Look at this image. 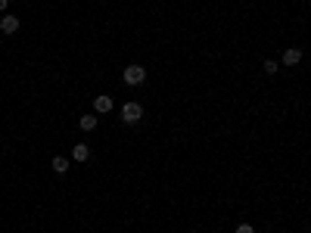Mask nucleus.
Wrapping results in <instances>:
<instances>
[{"instance_id": "f257e3e1", "label": "nucleus", "mask_w": 311, "mask_h": 233, "mask_svg": "<svg viewBox=\"0 0 311 233\" xmlns=\"http://www.w3.org/2000/svg\"><path fill=\"white\" fill-rule=\"evenodd\" d=\"M122 78H124V84H131V87L143 84V81H146V69H143V65H128V69L122 72Z\"/></svg>"}, {"instance_id": "f03ea898", "label": "nucleus", "mask_w": 311, "mask_h": 233, "mask_svg": "<svg viewBox=\"0 0 311 233\" xmlns=\"http://www.w3.org/2000/svg\"><path fill=\"white\" fill-rule=\"evenodd\" d=\"M140 115H143V109H140V103H128V106L122 109V122L124 124H137Z\"/></svg>"}, {"instance_id": "7ed1b4c3", "label": "nucleus", "mask_w": 311, "mask_h": 233, "mask_svg": "<svg viewBox=\"0 0 311 233\" xmlns=\"http://www.w3.org/2000/svg\"><path fill=\"white\" fill-rule=\"evenodd\" d=\"M0 31H3V34H16L19 31V19L16 16H3V19H0Z\"/></svg>"}, {"instance_id": "20e7f679", "label": "nucleus", "mask_w": 311, "mask_h": 233, "mask_svg": "<svg viewBox=\"0 0 311 233\" xmlns=\"http://www.w3.org/2000/svg\"><path fill=\"white\" fill-rule=\"evenodd\" d=\"M299 62H302V50L299 47L283 50V65H299Z\"/></svg>"}, {"instance_id": "39448f33", "label": "nucleus", "mask_w": 311, "mask_h": 233, "mask_svg": "<svg viewBox=\"0 0 311 233\" xmlns=\"http://www.w3.org/2000/svg\"><path fill=\"white\" fill-rule=\"evenodd\" d=\"M72 159H75V162H87V159H91V149H87L84 143H75V149H72Z\"/></svg>"}, {"instance_id": "423d86ee", "label": "nucleus", "mask_w": 311, "mask_h": 233, "mask_svg": "<svg viewBox=\"0 0 311 233\" xmlns=\"http://www.w3.org/2000/svg\"><path fill=\"white\" fill-rule=\"evenodd\" d=\"M93 109L97 112H112V100H109V96H97V100H93Z\"/></svg>"}, {"instance_id": "0eeeda50", "label": "nucleus", "mask_w": 311, "mask_h": 233, "mask_svg": "<svg viewBox=\"0 0 311 233\" xmlns=\"http://www.w3.org/2000/svg\"><path fill=\"white\" fill-rule=\"evenodd\" d=\"M53 171H56V174H65V171H69V159L56 155V159H53Z\"/></svg>"}, {"instance_id": "6e6552de", "label": "nucleus", "mask_w": 311, "mask_h": 233, "mask_svg": "<svg viewBox=\"0 0 311 233\" xmlns=\"http://www.w3.org/2000/svg\"><path fill=\"white\" fill-rule=\"evenodd\" d=\"M97 127V115H81V131H93Z\"/></svg>"}, {"instance_id": "1a4fd4ad", "label": "nucleus", "mask_w": 311, "mask_h": 233, "mask_svg": "<svg viewBox=\"0 0 311 233\" xmlns=\"http://www.w3.org/2000/svg\"><path fill=\"white\" fill-rule=\"evenodd\" d=\"M262 69L268 72V75H277V69H280V65L274 62V59H264V65H262Z\"/></svg>"}, {"instance_id": "9d476101", "label": "nucleus", "mask_w": 311, "mask_h": 233, "mask_svg": "<svg viewBox=\"0 0 311 233\" xmlns=\"http://www.w3.org/2000/svg\"><path fill=\"white\" fill-rule=\"evenodd\" d=\"M236 233H255V230L249 227V224H240V227H236Z\"/></svg>"}, {"instance_id": "9b49d317", "label": "nucleus", "mask_w": 311, "mask_h": 233, "mask_svg": "<svg viewBox=\"0 0 311 233\" xmlns=\"http://www.w3.org/2000/svg\"><path fill=\"white\" fill-rule=\"evenodd\" d=\"M6 10V0H0V13H3Z\"/></svg>"}]
</instances>
